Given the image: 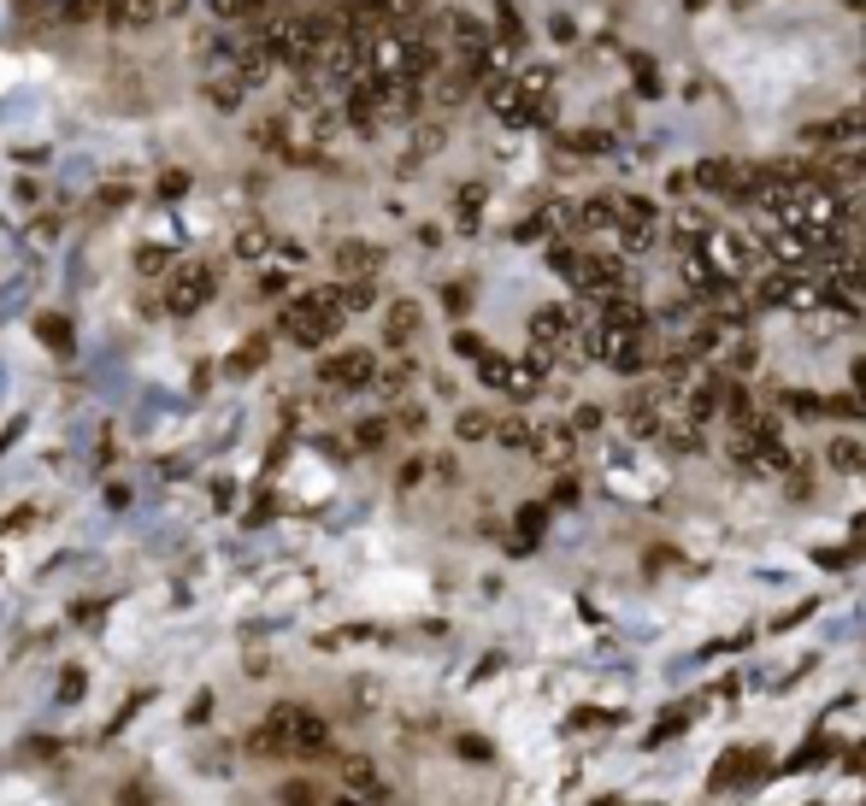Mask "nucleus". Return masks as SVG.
Returning <instances> with one entry per match:
<instances>
[{
  "label": "nucleus",
  "mask_w": 866,
  "mask_h": 806,
  "mask_svg": "<svg viewBox=\"0 0 866 806\" xmlns=\"http://www.w3.org/2000/svg\"><path fill=\"white\" fill-rule=\"evenodd\" d=\"M342 324H348V313H342V301L330 295V288H301V295H289L283 313H278V330L295 347H324Z\"/></svg>",
  "instance_id": "2"
},
{
  "label": "nucleus",
  "mask_w": 866,
  "mask_h": 806,
  "mask_svg": "<svg viewBox=\"0 0 866 806\" xmlns=\"http://www.w3.org/2000/svg\"><path fill=\"white\" fill-rule=\"evenodd\" d=\"M36 330H41V342H48L53 354H71V324L66 318H41Z\"/></svg>",
  "instance_id": "10"
},
{
  "label": "nucleus",
  "mask_w": 866,
  "mask_h": 806,
  "mask_svg": "<svg viewBox=\"0 0 866 806\" xmlns=\"http://www.w3.org/2000/svg\"><path fill=\"white\" fill-rule=\"evenodd\" d=\"M265 354H272V342H265V336H254L247 347H236V354H231V377H247V371H260Z\"/></svg>",
  "instance_id": "8"
},
{
  "label": "nucleus",
  "mask_w": 866,
  "mask_h": 806,
  "mask_svg": "<svg viewBox=\"0 0 866 806\" xmlns=\"http://www.w3.org/2000/svg\"><path fill=\"white\" fill-rule=\"evenodd\" d=\"M183 189H189V177H183V171H172V177H165V183H159V195H165V200H177Z\"/></svg>",
  "instance_id": "15"
},
{
  "label": "nucleus",
  "mask_w": 866,
  "mask_h": 806,
  "mask_svg": "<svg viewBox=\"0 0 866 806\" xmlns=\"http://www.w3.org/2000/svg\"><path fill=\"white\" fill-rule=\"evenodd\" d=\"M342 783H348L360 800H366V795H383V777H378V766H371L366 754H348V759H342Z\"/></svg>",
  "instance_id": "6"
},
{
  "label": "nucleus",
  "mask_w": 866,
  "mask_h": 806,
  "mask_svg": "<svg viewBox=\"0 0 866 806\" xmlns=\"http://www.w3.org/2000/svg\"><path fill=\"white\" fill-rule=\"evenodd\" d=\"M371 265H378V254H371V247H360V242L337 247V272H354V277H366Z\"/></svg>",
  "instance_id": "9"
},
{
  "label": "nucleus",
  "mask_w": 866,
  "mask_h": 806,
  "mask_svg": "<svg viewBox=\"0 0 866 806\" xmlns=\"http://www.w3.org/2000/svg\"><path fill=\"white\" fill-rule=\"evenodd\" d=\"M213 288H218V272H213V265H189V272H177L172 283H165L159 306H165L172 318H189V313H201V306L213 301Z\"/></svg>",
  "instance_id": "4"
},
{
  "label": "nucleus",
  "mask_w": 866,
  "mask_h": 806,
  "mask_svg": "<svg viewBox=\"0 0 866 806\" xmlns=\"http://www.w3.org/2000/svg\"><path fill=\"white\" fill-rule=\"evenodd\" d=\"M324 806H366L360 795H337V800H324Z\"/></svg>",
  "instance_id": "16"
},
{
  "label": "nucleus",
  "mask_w": 866,
  "mask_h": 806,
  "mask_svg": "<svg viewBox=\"0 0 866 806\" xmlns=\"http://www.w3.org/2000/svg\"><path fill=\"white\" fill-rule=\"evenodd\" d=\"M278 800L283 806H319V789H313V783H283Z\"/></svg>",
  "instance_id": "12"
},
{
  "label": "nucleus",
  "mask_w": 866,
  "mask_h": 806,
  "mask_svg": "<svg viewBox=\"0 0 866 806\" xmlns=\"http://www.w3.org/2000/svg\"><path fill=\"white\" fill-rule=\"evenodd\" d=\"M77 695H82V671H66V677H59V700H66V707H71Z\"/></svg>",
  "instance_id": "14"
},
{
  "label": "nucleus",
  "mask_w": 866,
  "mask_h": 806,
  "mask_svg": "<svg viewBox=\"0 0 866 806\" xmlns=\"http://www.w3.org/2000/svg\"><path fill=\"white\" fill-rule=\"evenodd\" d=\"M260 748H272V754H283V759H319L324 748H330V725L313 712V707H272L265 712V725H260Z\"/></svg>",
  "instance_id": "1"
},
{
  "label": "nucleus",
  "mask_w": 866,
  "mask_h": 806,
  "mask_svg": "<svg viewBox=\"0 0 866 806\" xmlns=\"http://www.w3.org/2000/svg\"><path fill=\"white\" fill-rule=\"evenodd\" d=\"M319 383L337 389V395H360V389H378V354L366 347H342V354L319 360Z\"/></svg>",
  "instance_id": "3"
},
{
  "label": "nucleus",
  "mask_w": 866,
  "mask_h": 806,
  "mask_svg": "<svg viewBox=\"0 0 866 806\" xmlns=\"http://www.w3.org/2000/svg\"><path fill=\"white\" fill-rule=\"evenodd\" d=\"M760 771H767V754H760V748H742V754H726V759H719L708 783H713V789H731V783L760 777Z\"/></svg>",
  "instance_id": "5"
},
{
  "label": "nucleus",
  "mask_w": 866,
  "mask_h": 806,
  "mask_svg": "<svg viewBox=\"0 0 866 806\" xmlns=\"http://www.w3.org/2000/svg\"><path fill=\"white\" fill-rule=\"evenodd\" d=\"M236 254L242 259H265V254H278V247H272V236H265V230H242L236 236Z\"/></svg>",
  "instance_id": "11"
},
{
  "label": "nucleus",
  "mask_w": 866,
  "mask_h": 806,
  "mask_svg": "<svg viewBox=\"0 0 866 806\" xmlns=\"http://www.w3.org/2000/svg\"><path fill=\"white\" fill-rule=\"evenodd\" d=\"M412 330H419V306H412V301H396V306L383 313V342H389V347H407Z\"/></svg>",
  "instance_id": "7"
},
{
  "label": "nucleus",
  "mask_w": 866,
  "mask_h": 806,
  "mask_svg": "<svg viewBox=\"0 0 866 806\" xmlns=\"http://www.w3.org/2000/svg\"><path fill=\"white\" fill-rule=\"evenodd\" d=\"M489 430H495V424L484 419V412H466V419H460V442H484Z\"/></svg>",
  "instance_id": "13"
}]
</instances>
